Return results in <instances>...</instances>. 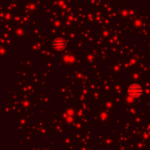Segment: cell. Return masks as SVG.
<instances>
[{
  "label": "cell",
  "instance_id": "6da1fadb",
  "mask_svg": "<svg viewBox=\"0 0 150 150\" xmlns=\"http://www.w3.org/2000/svg\"><path fill=\"white\" fill-rule=\"evenodd\" d=\"M127 93L134 98H138L142 94V88L138 83H133L128 87Z\"/></svg>",
  "mask_w": 150,
  "mask_h": 150
},
{
  "label": "cell",
  "instance_id": "7a4b0ae2",
  "mask_svg": "<svg viewBox=\"0 0 150 150\" xmlns=\"http://www.w3.org/2000/svg\"><path fill=\"white\" fill-rule=\"evenodd\" d=\"M52 46L54 49L58 50V51H61L62 49H64L67 46V42L65 40H63L62 38H57L55 39L53 43H52Z\"/></svg>",
  "mask_w": 150,
  "mask_h": 150
}]
</instances>
